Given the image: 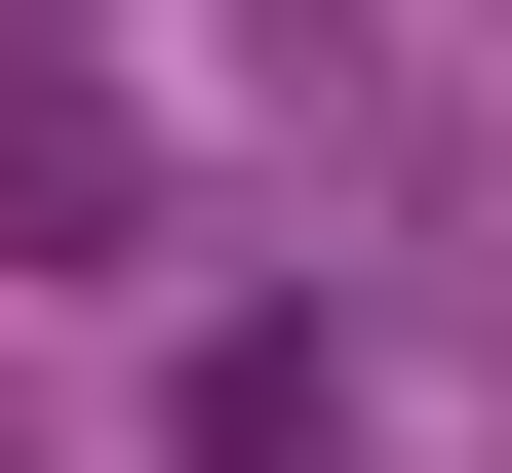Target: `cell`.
Listing matches in <instances>:
<instances>
[{"mask_svg":"<svg viewBox=\"0 0 512 473\" xmlns=\"http://www.w3.org/2000/svg\"><path fill=\"white\" fill-rule=\"evenodd\" d=\"M316 0H0V237L40 276H237L316 198Z\"/></svg>","mask_w":512,"mask_h":473,"instance_id":"obj_1","label":"cell"},{"mask_svg":"<svg viewBox=\"0 0 512 473\" xmlns=\"http://www.w3.org/2000/svg\"><path fill=\"white\" fill-rule=\"evenodd\" d=\"M197 473H355V355H316V316H237V355H197Z\"/></svg>","mask_w":512,"mask_h":473,"instance_id":"obj_2","label":"cell"}]
</instances>
